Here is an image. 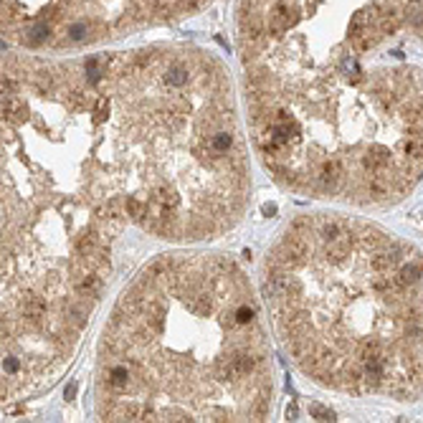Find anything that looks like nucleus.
<instances>
[{
	"label": "nucleus",
	"instance_id": "1",
	"mask_svg": "<svg viewBox=\"0 0 423 423\" xmlns=\"http://www.w3.org/2000/svg\"><path fill=\"white\" fill-rule=\"evenodd\" d=\"M132 226L89 61L3 59V403L71 362Z\"/></svg>",
	"mask_w": 423,
	"mask_h": 423
},
{
	"label": "nucleus",
	"instance_id": "2",
	"mask_svg": "<svg viewBox=\"0 0 423 423\" xmlns=\"http://www.w3.org/2000/svg\"><path fill=\"white\" fill-rule=\"evenodd\" d=\"M271 401L259 296L231 256L165 254L117 296L96 345L102 421H266Z\"/></svg>",
	"mask_w": 423,
	"mask_h": 423
},
{
	"label": "nucleus",
	"instance_id": "3",
	"mask_svg": "<svg viewBox=\"0 0 423 423\" xmlns=\"http://www.w3.org/2000/svg\"><path fill=\"white\" fill-rule=\"evenodd\" d=\"M261 291L289 360L319 388L423 398V256L378 223L299 215L271 243Z\"/></svg>",
	"mask_w": 423,
	"mask_h": 423
},
{
	"label": "nucleus",
	"instance_id": "4",
	"mask_svg": "<svg viewBox=\"0 0 423 423\" xmlns=\"http://www.w3.org/2000/svg\"><path fill=\"white\" fill-rule=\"evenodd\" d=\"M104 114V152L130 223L172 243L228 233L251 172L231 76L198 46L155 43L86 59Z\"/></svg>",
	"mask_w": 423,
	"mask_h": 423
},
{
	"label": "nucleus",
	"instance_id": "5",
	"mask_svg": "<svg viewBox=\"0 0 423 423\" xmlns=\"http://www.w3.org/2000/svg\"><path fill=\"white\" fill-rule=\"evenodd\" d=\"M251 144L284 190L390 206L423 180V69L395 56L360 84L246 102Z\"/></svg>",
	"mask_w": 423,
	"mask_h": 423
},
{
	"label": "nucleus",
	"instance_id": "6",
	"mask_svg": "<svg viewBox=\"0 0 423 423\" xmlns=\"http://www.w3.org/2000/svg\"><path fill=\"white\" fill-rule=\"evenodd\" d=\"M423 23V0H238L243 89L353 81Z\"/></svg>",
	"mask_w": 423,
	"mask_h": 423
},
{
	"label": "nucleus",
	"instance_id": "7",
	"mask_svg": "<svg viewBox=\"0 0 423 423\" xmlns=\"http://www.w3.org/2000/svg\"><path fill=\"white\" fill-rule=\"evenodd\" d=\"M208 0H3V41L71 51L180 20Z\"/></svg>",
	"mask_w": 423,
	"mask_h": 423
},
{
	"label": "nucleus",
	"instance_id": "8",
	"mask_svg": "<svg viewBox=\"0 0 423 423\" xmlns=\"http://www.w3.org/2000/svg\"><path fill=\"white\" fill-rule=\"evenodd\" d=\"M421 26H423V23H421Z\"/></svg>",
	"mask_w": 423,
	"mask_h": 423
}]
</instances>
